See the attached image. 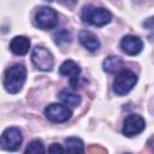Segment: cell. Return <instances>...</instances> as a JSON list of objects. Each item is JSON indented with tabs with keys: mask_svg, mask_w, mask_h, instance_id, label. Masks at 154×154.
Wrapping results in <instances>:
<instances>
[{
	"mask_svg": "<svg viewBox=\"0 0 154 154\" xmlns=\"http://www.w3.org/2000/svg\"><path fill=\"white\" fill-rule=\"evenodd\" d=\"M25 153H31V154H42L45 153V147L41 140H34L29 143V146L25 148Z\"/></svg>",
	"mask_w": 154,
	"mask_h": 154,
	"instance_id": "16",
	"label": "cell"
},
{
	"mask_svg": "<svg viewBox=\"0 0 154 154\" xmlns=\"http://www.w3.org/2000/svg\"><path fill=\"white\" fill-rule=\"evenodd\" d=\"M59 72H60V75L69 77V78H70V82H71V81H75L76 78L79 77L81 69H79V66L77 65V63H75L73 60H65V61L60 65Z\"/></svg>",
	"mask_w": 154,
	"mask_h": 154,
	"instance_id": "12",
	"label": "cell"
},
{
	"mask_svg": "<svg viewBox=\"0 0 154 154\" xmlns=\"http://www.w3.org/2000/svg\"><path fill=\"white\" fill-rule=\"evenodd\" d=\"M78 38H79V42L81 45L87 48L88 51L90 52H95L99 49L100 47V41L99 38L96 37V35H94L93 32L90 31H87V30H82L78 35Z\"/></svg>",
	"mask_w": 154,
	"mask_h": 154,
	"instance_id": "10",
	"label": "cell"
},
{
	"mask_svg": "<svg viewBox=\"0 0 154 154\" xmlns=\"http://www.w3.org/2000/svg\"><path fill=\"white\" fill-rule=\"evenodd\" d=\"M137 76L130 70H120L114 78L113 82V90L118 95L128 94L136 84Z\"/></svg>",
	"mask_w": 154,
	"mask_h": 154,
	"instance_id": "3",
	"label": "cell"
},
{
	"mask_svg": "<svg viewBox=\"0 0 154 154\" xmlns=\"http://www.w3.org/2000/svg\"><path fill=\"white\" fill-rule=\"evenodd\" d=\"M146 122L144 119L138 114H130L125 118L124 125H123V134L126 137H132L138 135L144 130Z\"/></svg>",
	"mask_w": 154,
	"mask_h": 154,
	"instance_id": "8",
	"label": "cell"
},
{
	"mask_svg": "<svg viewBox=\"0 0 154 154\" xmlns=\"http://www.w3.org/2000/svg\"><path fill=\"white\" fill-rule=\"evenodd\" d=\"M59 99L64 105L71 106V107H77L81 103V96L77 94L70 93L67 90H61L59 93Z\"/></svg>",
	"mask_w": 154,
	"mask_h": 154,
	"instance_id": "14",
	"label": "cell"
},
{
	"mask_svg": "<svg viewBox=\"0 0 154 154\" xmlns=\"http://www.w3.org/2000/svg\"><path fill=\"white\" fill-rule=\"evenodd\" d=\"M54 41L57 45H64L71 41V34L66 29H61L54 34Z\"/></svg>",
	"mask_w": 154,
	"mask_h": 154,
	"instance_id": "17",
	"label": "cell"
},
{
	"mask_svg": "<svg viewBox=\"0 0 154 154\" xmlns=\"http://www.w3.org/2000/svg\"><path fill=\"white\" fill-rule=\"evenodd\" d=\"M65 152L69 153H84V144L77 137H69L65 140Z\"/></svg>",
	"mask_w": 154,
	"mask_h": 154,
	"instance_id": "15",
	"label": "cell"
},
{
	"mask_svg": "<svg viewBox=\"0 0 154 154\" xmlns=\"http://www.w3.org/2000/svg\"><path fill=\"white\" fill-rule=\"evenodd\" d=\"M123 66H124V63L123 60L119 58V57H116V55H109L107 57L103 63H102V67H103V71L107 72V73H118L120 70H123Z\"/></svg>",
	"mask_w": 154,
	"mask_h": 154,
	"instance_id": "13",
	"label": "cell"
},
{
	"mask_svg": "<svg viewBox=\"0 0 154 154\" xmlns=\"http://www.w3.org/2000/svg\"><path fill=\"white\" fill-rule=\"evenodd\" d=\"M48 152H49V153H64L65 149H64L59 143H53V144L48 148Z\"/></svg>",
	"mask_w": 154,
	"mask_h": 154,
	"instance_id": "18",
	"label": "cell"
},
{
	"mask_svg": "<svg viewBox=\"0 0 154 154\" xmlns=\"http://www.w3.org/2000/svg\"><path fill=\"white\" fill-rule=\"evenodd\" d=\"M30 48V40L25 36H16L10 42V49L17 55H25Z\"/></svg>",
	"mask_w": 154,
	"mask_h": 154,
	"instance_id": "11",
	"label": "cell"
},
{
	"mask_svg": "<svg viewBox=\"0 0 154 154\" xmlns=\"http://www.w3.org/2000/svg\"><path fill=\"white\" fill-rule=\"evenodd\" d=\"M89 152H90V153H93V152H100V153H105L106 150H105V149H102V148H95V147H91V148L89 149Z\"/></svg>",
	"mask_w": 154,
	"mask_h": 154,
	"instance_id": "20",
	"label": "cell"
},
{
	"mask_svg": "<svg viewBox=\"0 0 154 154\" xmlns=\"http://www.w3.org/2000/svg\"><path fill=\"white\" fill-rule=\"evenodd\" d=\"M45 116L53 123H64L71 118L72 112L66 105L51 103L45 108Z\"/></svg>",
	"mask_w": 154,
	"mask_h": 154,
	"instance_id": "7",
	"label": "cell"
},
{
	"mask_svg": "<svg viewBox=\"0 0 154 154\" xmlns=\"http://www.w3.org/2000/svg\"><path fill=\"white\" fill-rule=\"evenodd\" d=\"M46 1H58V2H60V4L67 5V6H72L73 4H76L77 0H46Z\"/></svg>",
	"mask_w": 154,
	"mask_h": 154,
	"instance_id": "19",
	"label": "cell"
},
{
	"mask_svg": "<svg viewBox=\"0 0 154 154\" xmlns=\"http://www.w3.org/2000/svg\"><path fill=\"white\" fill-rule=\"evenodd\" d=\"M35 23L38 28L43 30L53 29L58 24V13L52 7H40L35 13Z\"/></svg>",
	"mask_w": 154,
	"mask_h": 154,
	"instance_id": "4",
	"label": "cell"
},
{
	"mask_svg": "<svg viewBox=\"0 0 154 154\" xmlns=\"http://www.w3.org/2000/svg\"><path fill=\"white\" fill-rule=\"evenodd\" d=\"M81 17L84 22L95 25V26H103L108 24L112 19V14L108 10L103 7H95V6H84L81 13Z\"/></svg>",
	"mask_w": 154,
	"mask_h": 154,
	"instance_id": "2",
	"label": "cell"
},
{
	"mask_svg": "<svg viewBox=\"0 0 154 154\" xmlns=\"http://www.w3.org/2000/svg\"><path fill=\"white\" fill-rule=\"evenodd\" d=\"M31 60L34 65L42 71H51L54 65V58L52 53L41 46H36L31 53Z\"/></svg>",
	"mask_w": 154,
	"mask_h": 154,
	"instance_id": "6",
	"label": "cell"
},
{
	"mask_svg": "<svg viewBox=\"0 0 154 154\" xmlns=\"http://www.w3.org/2000/svg\"><path fill=\"white\" fill-rule=\"evenodd\" d=\"M26 78V69L22 64H14L10 66L4 75V87L11 94L20 91Z\"/></svg>",
	"mask_w": 154,
	"mask_h": 154,
	"instance_id": "1",
	"label": "cell"
},
{
	"mask_svg": "<svg viewBox=\"0 0 154 154\" xmlns=\"http://www.w3.org/2000/svg\"><path fill=\"white\" fill-rule=\"evenodd\" d=\"M23 141L22 132L18 128H7L0 136V147L5 150H17Z\"/></svg>",
	"mask_w": 154,
	"mask_h": 154,
	"instance_id": "5",
	"label": "cell"
},
{
	"mask_svg": "<svg viewBox=\"0 0 154 154\" xmlns=\"http://www.w3.org/2000/svg\"><path fill=\"white\" fill-rule=\"evenodd\" d=\"M120 47L124 53L129 55H136L138 54L143 48V42L140 37L134 35H126L120 41Z\"/></svg>",
	"mask_w": 154,
	"mask_h": 154,
	"instance_id": "9",
	"label": "cell"
}]
</instances>
